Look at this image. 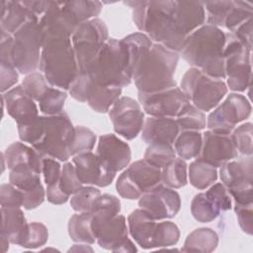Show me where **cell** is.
<instances>
[{
  "instance_id": "6da1fadb",
  "label": "cell",
  "mask_w": 253,
  "mask_h": 253,
  "mask_svg": "<svg viewBox=\"0 0 253 253\" xmlns=\"http://www.w3.org/2000/svg\"><path fill=\"white\" fill-rule=\"evenodd\" d=\"M17 126L20 139L30 143L43 156L58 161H67L71 157L69 146L75 126L64 112L53 116H39L27 124Z\"/></svg>"
},
{
  "instance_id": "7a4b0ae2",
  "label": "cell",
  "mask_w": 253,
  "mask_h": 253,
  "mask_svg": "<svg viewBox=\"0 0 253 253\" xmlns=\"http://www.w3.org/2000/svg\"><path fill=\"white\" fill-rule=\"evenodd\" d=\"M175 1H127L132 10L136 28L146 33L151 41L176 52H180L185 37L174 18Z\"/></svg>"
},
{
  "instance_id": "3957f363",
  "label": "cell",
  "mask_w": 253,
  "mask_h": 253,
  "mask_svg": "<svg viewBox=\"0 0 253 253\" xmlns=\"http://www.w3.org/2000/svg\"><path fill=\"white\" fill-rule=\"evenodd\" d=\"M226 34L221 29L203 25L185 40L181 49L182 57L193 67L216 79H225L223 50Z\"/></svg>"
},
{
  "instance_id": "277c9868",
  "label": "cell",
  "mask_w": 253,
  "mask_h": 253,
  "mask_svg": "<svg viewBox=\"0 0 253 253\" xmlns=\"http://www.w3.org/2000/svg\"><path fill=\"white\" fill-rule=\"evenodd\" d=\"M39 69L50 86L69 90L79 73L71 38L42 34Z\"/></svg>"
},
{
  "instance_id": "5b68a950",
  "label": "cell",
  "mask_w": 253,
  "mask_h": 253,
  "mask_svg": "<svg viewBox=\"0 0 253 253\" xmlns=\"http://www.w3.org/2000/svg\"><path fill=\"white\" fill-rule=\"evenodd\" d=\"M178 59V52L159 43H152L132 72V80L138 92L149 93L176 86L174 73Z\"/></svg>"
},
{
  "instance_id": "8992f818",
  "label": "cell",
  "mask_w": 253,
  "mask_h": 253,
  "mask_svg": "<svg viewBox=\"0 0 253 253\" xmlns=\"http://www.w3.org/2000/svg\"><path fill=\"white\" fill-rule=\"evenodd\" d=\"M85 73L99 85L120 88L129 85L132 80V69L124 42L109 39Z\"/></svg>"
},
{
  "instance_id": "52a82bcc",
  "label": "cell",
  "mask_w": 253,
  "mask_h": 253,
  "mask_svg": "<svg viewBox=\"0 0 253 253\" xmlns=\"http://www.w3.org/2000/svg\"><path fill=\"white\" fill-rule=\"evenodd\" d=\"M188 101L203 112L215 108L227 93L226 83L192 67L182 77L181 87Z\"/></svg>"
},
{
  "instance_id": "ba28073f",
  "label": "cell",
  "mask_w": 253,
  "mask_h": 253,
  "mask_svg": "<svg viewBox=\"0 0 253 253\" xmlns=\"http://www.w3.org/2000/svg\"><path fill=\"white\" fill-rule=\"evenodd\" d=\"M12 36L13 65L22 74L36 72L40 66L42 46V30L39 21H29Z\"/></svg>"
},
{
  "instance_id": "9c48e42d",
  "label": "cell",
  "mask_w": 253,
  "mask_h": 253,
  "mask_svg": "<svg viewBox=\"0 0 253 253\" xmlns=\"http://www.w3.org/2000/svg\"><path fill=\"white\" fill-rule=\"evenodd\" d=\"M109 39L106 24L98 18L83 22L75 28L71 42L79 72L87 70Z\"/></svg>"
},
{
  "instance_id": "30bf717a",
  "label": "cell",
  "mask_w": 253,
  "mask_h": 253,
  "mask_svg": "<svg viewBox=\"0 0 253 253\" xmlns=\"http://www.w3.org/2000/svg\"><path fill=\"white\" fill-rule=\"evenodd\" d=\"M226 86L234 92H243L251 84V50L231 33L226 34L223 50Z\"/></svg>"
},
{
  "instance_id": "8fae6325",
  "label": "cell",
  "mask_w": 253,
  "mask_h": 253,
  "mask_svg": "<svg viewBox=\"0 0 253 253\" xmlns=\"http://www.w3.org/2000/svg\"><path fill=\"white\" fill-rule=\"evenodd\" d=\"M68 91L73 99L87 103L93 111L101 114L108 113L122 94V88L99 85L85 72L78 73Z\"/></svg>"
},
{
  "instance_id": "7c38bea8",
  "label": "cell",
  "mask_w": 253,
  "mask_h": 253,
  "mask_svg": "<svg viewBox=\"0 0 253 253\" xmlns=\"http://www.w3.org/2000/svg\"><path fill=\"white\" fill-rule=\"evenodd\" d=\"M221 183L237 204L252 203L253 162L252 156L230 160L220 166Z\"/></svg>"
},
{
  "instance_id": "4fadbf2b",
  "label": "cell",
  "mask_w": 253,
  "mask_h": 253,
  "mask_svg": "<svg viewBox=\"0 0 253 253\" xmlns=\"http://www.w3.org/2000/svg\"><path fill=\"white\" fill-rule=\"evenodd\" d=\"M251 105L247 98L238 93L229 94L224 101L209 115V130L220 134H230L236 125L251 114Z\"/></svg>"
},
{
  "instance_id": "5bb4252c",
  "label": "cell",
  "mask_w": 253,
  "mask_h": 253,
  "mask_svg": "<svg viewBox=\"0 0 253 253\" xmlns=\"http://www.w3.org/2000/svg\"><path fill=\"white\" fill-rule=\"evenodd\" d=\"M114 130L127 140L139 134L144 125V113L134 99L120 97L109 110Z\"/></svg>"
},
{
  "instance_id": "9a60e30c",
  "label": "cell",
  "mask_w": 253,
  "mask_h": 253,
  "mask_svg": "<svg viewBox=\"0 0 253 253\" xmlns=\"http://www.w3.org/2000/svg\"><path fill=\"white\" fill-rule=\"evenodd\" d=\"M231 209V196L222 183H213L206 192L197 194L191 203L193 217L200 222H211L222 211Z\"/></svg>"
},
{
  "instance_id": "2e32d148",
  "label": "cell",
  "mask_w": 253,
  "mask_h": 253,
  "mask_svg": "<svg viewBox=\"0 0 253 253\" xmlns=\"http://www.w3.org/2000/svg\"><path fill=\"white\" fill-rule=\"evenodd\" d=\"M139 105L150 117L174 118L189 102L180 87L173 86L160 91L138 92Z\"/></svg>"
},
{
  "instance_id": "e0dca14e",
  "label": "cell",
  "mask_w": 253,
  "mask_h": 253,
  "mask_svg": "<svg viewBox=\"0 0 253 253\" xmlns=\"http://www.w3.org/2000/svg\"><path fill=\"white\" fill-rule=\"evenodd\" d=\"M138 206L159 221L170 219L178 213L181 208V199L174 189L160 183L140 196Z\"/></svg>"
},
{
  "instance_id": "ac0fdd59",
  "label": "cell",
  "mask_w": 253,
  "mask_h": 253,
  "mask_svg": "<svg viewBox=\"0 0 253 253\" xmlns=\"http://www.w3.org/2000/svg\"><path fill=\"white\" fill-rule=\"evenodd\" d=\"M72 163L81 183L88 186L107 187L117 174L97 153L92 151L73 156Z\"/></svg>"
},
{
  "instance_id": "d6986e66",
  "label": "cell",
  "mask_w": 253,
  "mask_h": 253,
  "mask_svg": "<svg viewBox=\"0 0 253 253\" xmlns=\"http://www.w3.org/2000/svg\"><path fill=\"white\" fill-rule=\"evenodd\" d=\"M127 234L126 217L118 213L99 226L96 231V241L101 248L114 252L137 251Z\"/></svg>"
},
{
  "instance_id": "ffe728a7",
  "label": "cell",
  "mask_w": 253,
  "mask_h": 253,
  "mask_svg": "<svg viewBox=\"0 0 253 253\" xmlns=\"http://www.w3.org/2000/svg\"><path fill=\"white\" fill-rule=\"evenodd\" d=\"M238 153L231 141L230 134H220L208 130L203 133V140L198 159L215 168L227 161L235 159Z\"/></svg>"
},
{
  "instance_id": "44dd1931",
  "label": "cell",
  "mask_w": 253,
  "mask_h": 253,
  "mask_svg": "<svg viewBox=\"0 0 253 253\" xmlns=\"http://www.w3.org/2000/svg\"><path fill=\"white\" fill-rule=\"evenodd\" d=\"M3 106L17 125L27 124L39 117L35 101L25 92L22 85L11 88L2 94Z\"/></svg>"
},
{
  "instance_id": "7402d4cb",
  "label": "cell",
  "mask_w": 253,
  "mask_h": 253,
  "mask_svg": "<svg viewBox=\"0 0 253 253\" xmlns=\"http://www.w3.org/2000/svg\"><path fill=\"white\" fill-rule=\"evenodd\" d=\"M96 153L116 173L126 168L131 158L128 144L112 133L103 134L99 137Z\"/></svg>"
},
{
  "instance_id": "603a6c76",
  "label": "cell",
  "mask_w": 253,
  "mask_h": 253,
  "mask_svg": "<svg viewBox=\"0 0 253 253\" xmlns=\"http://www.w3.org/2000/svg\"><path fill=\"white\" fill-rule=\"evenodd\" d=\"M180 127L174 118L149 117L144 121L141 130V139L147 144L174 143Z\"/></svg>"
},
{
  "instance_id": "cb8c5ba5",
  "label": "cell",
  "mask_w": 253,
  "mask_h": 253,
  "mask_svg": "<svg viewBox=\"0 0 253 253\" xmlns=\"http://www.w3.org/2000/svg\"><path fill=\"white\" fill-rule=\"evenodd\" d=\"M174 18L180 32L188 37L191 33L202 27L206 21L203 2L175 1Z\"/></svg>"
},
{
  "instance_id": "d4e9b609",
  "label": "cell",
  "mask_w": 253,
  "mask_h": 253,
  "mask_svg": "<svg viewBox=\"0 0 253 253\" xmlns=\"http://www.w3.org/2000/svg\"><path fill=\"white\" fill-rule=\"evenodd\" d=\"M157 222L158 220L139 208L131 211L127 216L128 232L141 248L152 249Z\"/></svg>"
},
{
  "instance_id": "484cf974",
  "label": "cell",
  "mask_w": 253,
  "mask_h": 253,
  "mask_svg": "<svg viewBox=\"0 0 253 253\" xmlns=\"http://www.w3.org/2000/svg\"><path fill=\"white\" fill-rule=\"evenodd\" d=\"M43 155L23 142H13L2 153V158L8 169L19 166H29L42 174Z\"/></svg>"
},
{
  "instance_id": "4316f807",
  "label": "cell",
  "mask_w": 253,
  "mask_h": 253,
  "mask_svg": "<svg viewBox=\"0 0 253 253\" xmlns=\"http://www.w3.org/2000/svg\"><path fill=\"white\" fill-rule=\"evenodd\" d=\"M1 31L14 35L29 21L38 17L27 7L24 1H1Z\"/></svg>"
},
{
  "instance_id": "83f0119b",
  "label": "cell",
  "mask_w": 253,
  "mask_h": 253,
  "mask_svg": "<svg viewBox=\"0 0 253 253\" xmlns=\"http://www.w3.org/2000/svg\"><path fill=\"white\" fill-rule=\"evenodd\" d=\"M1 236L6 237L10 243L21 246L28 229V222L23 211L21 208L1 207Z\"/></svg>"
},
{
  "instance_id": "f1b7e54d",
  "label": "cell",
  "mask_w": 253,
  "mask_h": 253,
  "mask_svg": "<svg viewBox=\"0 0 253 253\" xmlns=\"http://www.w3.org/2000/svg\"><path fill=\"white\" fill-rule=\"evenodd\" d=\"M126 171L141 194L161 183V169L148 163L145 159L131 163Z\"/></svg>"
},
{
  "instance_id": "f546056e",
  "label": "cell",
  "mask_w": 253,
  "mask_h": 253,
  "mask_svg": "<svg viewBox=\"0 0 253 253\" xmlns=\"http://www.w3.org/2000/svg\"><path fill=\"white\" fill-rule=\"evenodd\" d=\"M60 4L62 12L76 27L83 22L96 18L102 10V3L99 1L76 0L60 2Z\"/></svg>"
},
{
  "instance_id": "4dcf8cb0",
  "label": "cell",
  "mask_w": 253,
  "mask_h": 253,
  "mask_svg": "<svg viewBox=\"0 0 253 253\" xmlns=\"http://www.w3.org/2000/svg\"><path fill=\"white\" fill-rule=\"evenodd\" d=\"M121 211L120 200L109 194H101L93 203L92 213V227L96 236V231L99 226L110 218L114 217Z\"/></svg>"
},
{
  "instance_id": "1f68e13d",
  "label": "cell",
  "mask_w": 253,
  "mask_h": 253,
  "mask_svg": "<svg viewBox=\"0 0 253 253\" xmlns=\"http://www.w3.org/2000/svg\"><path fill=\"white\" fill-rule=\"evenodd\" d=\"M218 244V235L209 227H200L193 230L186 238L181 249L184 252H212Z\"/></svg>"
},
{
  "instance_id": "d6a6232c",
  "label": "cell",
  "mask_w": 253,
  "mask_h": 253,
  "mask_svg": "<svg viewBox=\"0 0 253 253\" xmlns=\"http://www.w3.org/2000/svg\"><path fill=\"white\" fill-rule=\"evenodd\" d=\"M67 228L70 238L75 242L93 244L96 241L92 227L91 211L73 214L68 221Z\"/></svg>"
},
{
  "instance_id": "836d02e7",
  "label": "cell",
  "mask_w": 253,
  "mask_h": 253,
  "mask_svg": "<svg viewBox=\"0 0 253 253\" xmlns=\"http://www.w3.org/2000/svg\"><path fill=\"white\" fill-rule=\"evenodd\" d=\"M203 134L199 130H180L175 141L176 155L183 160L197 158L202 146Z\"/></svg>"
},
{
  "instance_id": "e575fe53",
  "label": "cell",
  "mask_w": 253,
  "mask_h": 253,
  "mask_svg": "<svg viewBox=\"0 0 253 253\" xmlns=\"http://www.w3.org/2000/svg\"><path fill=\"white\" fill-rule=\"evenodd\" d=\"M188 178L194 188L205 190L217 180V170L214 166L197 158L189 166Z\"/></svg>"
},
{
  "instance_id": "d590c367",
  "label": "cell",
  "mask_w": 253,
  "mask_h": 253,
  "mask_svg": "<svg viewBox=\"0 0 253 253\" xmlns=\"http://www.w3.org/2000/svg\"><path fill=\"white\" fill-rule=\"evenodd\" d=\"M161 183L171 189H179L188 183L185 160L176 157L161 169Z\"/></svg>"
},
{
  "instance_id": "8d00e7d4",
  "label": "cell",
  "mask_w": 253,
  "mask_h": 253,
  "mask_svg": "<svg viewBox=\"0 0 253 253\" xmlns=\"http://www.w3.org/2000/svg\"><path fill=\"white\" fill-rule=\"evenodd\" d=\"M122 41L126 47L131 69L133 72L136 64L139 62L141 57L150 49L153 42L144 33L130 34L122 39Z\"/></svg>"
},
{
  "instance_id": "74e56055",
  "label": "cell",
  "mask_w": 253,
  "mask_h": 253,
  "mask_svg": "<svg viewBox=\"0 0 253 253\" xmlns=\"http://www.w3.org/2000/svg\"><path fill=\"white\" fill-rule=\"evenodd\" d=\"M9 183L23 193L32 191L42 185L40 173L29 166H19L11 169L9 173Z\"/></svg>"
},
{
  "instance_id": "f35d334b",
  "label": "cell",
  "mask_w": 253,
  "mask_h": 253,
  "mask_svg": "<svg viewBox=\"0 0 253 253\" xmlns=\"http://www.w3.org/2000/svg\"><path fill=\"white\" fill-rule=\"evenodd\" d=\"M180 130H202L206 127V116L193 104L188 102L176 117Z\"/></svg>"
},
{
  "instance_id": "ab89813d",
  "label": "cell",
  "mask_w": 253,
  "mask_h": 253,
  "mask_svg": "<svg viewBox=\"0 0 253 253\" xmlns=\"http://www.w3.org/2000/svg\"><path fill=\"white\" fill-rule=\"evenodd\" d=\"M67 95L59 88L50 86L38 101L40 111L45 116H53L63 113V107Z\"/></svg>"
},
{
  "instance_id": "60d3db41",
  "label": "cell",
  "mask_w": 253,
  "mask_h": 253,
  "mask_svg": "<svg viewBox=\"0 0 253 253\" xmlns=\"http://www.w3.org/2000/svg\"><path fill=\"white\" fill-rule=\"evenodd\" d=\"M176 152L172 144L167 143H151L148 144L144 152V158L148 163L153 166L162 169L174 158H176Z\"/></svg>"
},
{
  "instance_id": "b9f144b4",
  "label": "cell",
  "mask_w": 253,
  "mask_h": 253,
  "mask_svg": "<svg viewBox=\"0 0 253 253\" xmlns=\"http://www.w3.org/2000/svg\"><path fill=\"white\" fill-rule=\"evenodd\" d=\"M97 136L88 127L83 126H77L74 129V134L69 146L70 156H75L77 154L92 151L95 146Z\"/></svg>"
},
{
  "instance_id": "7bdbcfd3",
  "label": "cell",
  "mask_w": 253,
  "mask_h": 253,
  "mask_svg": "<svg viewBox=\"0 0 253 253\" xmlns=\"http://www.w3.org/2000/svg\"><path fill=\"white\" fill-rule=\"evenodd\" d=\"M179 238L180 230L174 222L166 219L164 221L159 220L153 237V248L173 246L179 241Z\"/></svg>"
},
{
  "instance_id": "ee69618b",
  "label": "cell",
  "mask_w": 253,
  "mask_h": 253,
  "mask_svg": "<svg viewBox=\"0 0 253 253\" xmlns=\"http://www.w3.org/2000/svg\"><path fill=\"white\" fill-rule=\"evenodd\" d=\"M253 5L247 1H232V5L227 13L224 26L232 33L238 26L252 18Z\"/></svg>"
},
{
  "instance_id": "f6af8a7d",
  "label": "cell",
  "mask_w": 253,
  "mask_h": 253,
  "mask_svg": "<svg viewBox=\"0 0 253 253\" xmlns=\"http://www.w3.org/2000/svg\"><path fill=\"white\" fill-rule=\"evenodd\" d=\"M252 132L253 126L249 122L241 124L232 130L230 138L237 153L245 156L252 155Z\"/></svg>"
},
{
  "instance_id": "bcb514c9",
  "label": "cell",
  "mask_w": 253,
  "mask_h": 253,
  "mask_svg": "<svg viewBox=\"0 0 253 253\" xmlns=\"http://www.w3.org/2000/svg\"><path fill=\"white\" fill-rule=\"evenodd\" d=\"M101 195L98 188L94 186H82L70 199L71 208L77 212L91 211L94 201Z\"/></svg>"
},
{
  "instance_id": "7dc6e473",
  "label": "cell",
  "mask_w": 253,
  "mask_h": 253,
  "mask_svg": "<svg viewBox=\"0 0 253 253\" xmlns=\"http://www.w3.org/2000/svg\"><path fill=\"white\" fill-rule=\"evenodd\" d=\"M203 5L207 17V24L217 27L219 29L220 27H223L227 13L232 5V1L221 0L203 2Z\"/></svg>"
},
{
  "instance_id": "c3c4849f",
  "label": "cell",
  "mask_w": 253,
  "mask_h": 253,
  "mask_svg": "<svg viewBox=\"0 0 253 253\" xmlns=\"http://www.w3.org/2000/svg\"><path fill=\"white\" fill-rule=\"evenodd\" d=\"M22 87L34 101L38 102L50 85L42 73L33 72L26 75L22 82Z\"/></svg>"
},
{
  "instance_id": "681fc988",
  "label": "cell",
  "mask_w": 253,
  "mask_h": 253,
  "mask_svg": "<svg viewBox=\"0 0 253 253\" xmlns=\"http://www.w3.org/2000/svg\"><path fill=\"white\" fill-rule=\"evenodd\" d=\"M48 239V231L44 224L41 222L28 223V229L21 247L28 249H36L46 243Z\"/></svg>"
},
{
  "instance_id": "f907efd6",
  "label": "cell",
  "mask_w": 253,
  "mask_h": 253,
  "mask_svg": "<svg viewBox=\"0 0 253 253\" xmlns=\"http://www.w3.org/2000/svg\"><path fill=\"white\" fill-rule=\"evenodd\" d=\"M58 184L61 190L68 196H72L83 186L78 178L73 163L66 162L63 164Z\"/></svg>"
},
{
  "instance_id": "816d5d0a",
  "label": "cell",
  "mask_w": 253,
  "mask_h": 253,
  "mask_svg": "<svg viewBox=\"0 0 253 253\" xmlns=\"http://www.w3.org/2000/svg\"><path fill=\"white\" fill-rule=\"evenodd\" d=\"M0 201L3 208H21L24 204L23 192L11 183L0 187Z\"/></svg>"
},
{
  "instance_id": "f5cc1de1",
  "label": "cell",
  "mask_w": 253,
  "mask_h": 253,
  "mask_svg": "<svg viewBox=\"0 0 253 253\" xmlns=\"http://www.w3.org/2000/svg\"><path fill=\"white\" fill-rule=\"evenodd\" d=\"M253 204H237L234 203V211L238 224L243 232L252 235L253 230Z\"/></svg>"
},
{
  "instance_id": "db71d44e",
  "label": "cell",
  "mask_w": 253,
  "mask_h": 253,
  "mask_svg": "<svg viewBox=\"0 0 253 253\" xmlns=\"http://www.w3.org/2000/svg\"><path fill=\"white\" fill-rule=\"evenodd\" d=\"M116 189L122 198L127 199V200H136V199H139L140 196L142 195L141 192L136 188V186L130 180L126 170L118 178Z\"/></svg>"
},
{
  "instance_id": "11a10c76",
  "label": "cell",
  "mask_w": 253,
  "mask_h": 253,
  "mask_svg": "<svg viewBox=\"0 0 253 253\" xmlns=\"http://www.w3.org/2000/svg\"><path fill=\"white\" fill-rule=\"evenodd\" d=\"M61 169L62 167L57 159L47 156L43 157L42 173L43 174V179L46 186L58 182L61 174Z\"/></svg>"
},
{
  "instance_id": "9f6ffc18",
  "label": "cell",
  "mask_w": 253,
  "mask_h": 253,
  "mask_svg": "<svg viewBox=\"0 0 253 253\" xmlns=\"http://www.w3.org/2000/svg\"><path fill=\"white\" fill-rule=\"evenodd\" d=\"M1 63V91L5 93L10 90L18 81L19 74L16 67L11 63Z\"/></svg>"
},
{
  "instance_id": "6f0895ef",
  "label": "cell",
  "mask_w": 253,
  "mask_h": 253,
  "mask_svg": "<svg viewBox=\"0 0 253 253\" xmlns=\"http://www.w3.org/2000/svg\"><path fill=\"white\" fill-rule=\"evenodd\" d=\"M245 47L252 50V18L238 26L231 33Z\"/></svg>"
},
{
  "instance_id": "680465c9",
  "label": "cell",
  "mask_w": 253,
  "mask_h": 253,
  "mask_svg": "<svg viewBox=\"0 0 253 253\" xmlns=\"http://www.w3.org/2000/svg\"><path fill=\"white\" fill-rule=\"evenodd\" d=\"M12 45L13 36L1 31L0 39V62L12 63Z\"/></svg>"
},
{
  "instance_id": "91938a15",
  "label": "cell",
  "mask_w": 253,
  "mask_h": 253,
  "mask_svg": "<svg viewBox=\"0 0 253 253\" xmlns=\"http://www.w3.org/2000/svg\"><path fill=\"white\" fill-rule=\"evenodd\" d=\"M45 196L47 201L53 205L65 204L70 198V196H68L61 190L58 182L47 186L45 190Z\"/></svg>"
}]
</instances>
